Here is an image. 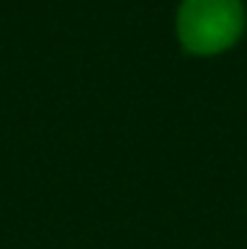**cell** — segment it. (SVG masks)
Returning <instances> with one entry per match:
<instances>
[{"label":"cell","mask_w":247,"mask_h":249,"mask_svg":"<svg viewBox=\"0 0 247 249\" xmlns=\"http://www.w3.org/2000/svg\"><path fill=\"white\" fill-rule=\"evenodd\" d=\"M245 27L240 0H184L177 17L179 41L187 51L211 56L230 49Z\"/></svg>","instance_id":"obj_1"}]
</instances>
